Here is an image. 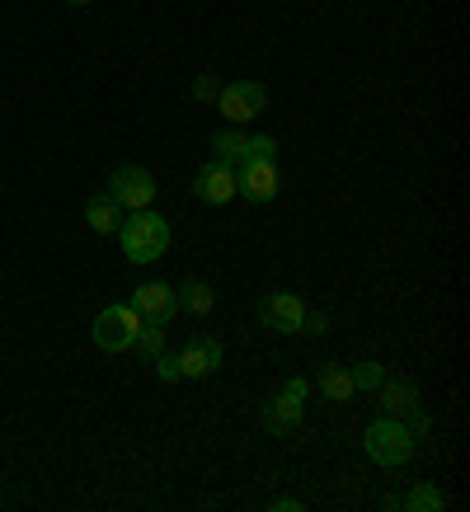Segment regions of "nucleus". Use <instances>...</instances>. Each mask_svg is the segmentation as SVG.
Returning <instances> with one entry per match:
<instances>
[{
	"mask_svg": "<svg viewBox=\"0 0 470 512\" xmlns=\"http://www.w3.org/2000/svg\"><path fill=\"white\" fill-rule=\"evenodd\" d=\"M137 329H141V315L132 306H104L94 315V343L104 353H127L137 343Z\"/></svg>",
	"mask_w": 470,
	"mask_h": 512,
	"instance_id": "3",
	"label": "nucleus"
},
{
	"mask_svg": "<svg viewBox=\"0 0 470 512\" xmlns=\"http://www.w3.org/2000/svg\"><path fill=\"white\" fill-rule=\"evenodd\" d=\"M273 512H301V498H278V503H273Z\"/></svg>",
	"mask_w": 470,
	"mask_h": 512,
	"instance_id": "22",
	"label": "nucleus"
},
{
	"mask_svg": "<svg viewBox=\"0 0 470 512\" xmlns=\"http://www.w3.org/2000/svg\"><path fill=\"white\" fill-rule=\"evenodd\" d=\"M264 104H268V90L259 85V80H231V85H221V94H217L221 118L235 123V127L250 123V118H259Z\"/></svg>",
	"mask_w": 470,
	"mask_h": 512,
	"instance_id": "4",
	"label": "nucleus"
},
{
	"mask_svg": "<svg viewBox=\"0 0 470 512\" xmlns=\"http://www.w3.org/2000/svg\"><path fill=\"white\" fill-rule=\"evenodd\" d=\"M212 151L226 165H245V160H273L278 156V141L273 137H240V132H217Z\"/></svg>",
	"mask_w": 470,
	"mask_h": 512,
	"instance_id": "9",
	"label": "nucleus"
},
{
	"mask_svg": "<svg viewBox=\"0 0 470 512\" xmlns=\"http://www.w3.org/2000/svg\"><path fill=\"white\" fill-rule=\"evenodd\" d=\"M127 306H132L141 320H156V325H165V320L179 311V292H174L170 282H146V287H137V292H132V301H127Z\"/></svg>",
	"mask_w": 470,
	"mask_h": 512,
	"instance_id": "11",
	"label": "nucleus"
},
{
	"mask_svg": "<svg viewBox=\"0 0 470 512\" xmlns=\"http://www.w3.org/2000/svg\"><path fill=\"white\" fill-rule=\"evenodd\" d=\"M179 306H184V311H193V315H207L212 306H217V292H212L207 282L188 278L184 287H179Z\"/></svg>",
	"mask_w": 470,
	"mask_h": 512,
	"instance_id": "17",
	"label": "nucleus"
},
{
	"mask_svg": "<svg viewBox=\"0 0 470 512\" xmlns=\"http://www.w3.org/2000/svg\"><path fill=\"white\" fill-rule=\"evenodd\" d=\"M193 94H198V99H207V104H217V94H221L217 76H212V71H207V76H198V85H193Z\"/></svg>",
	"mask_w": 470,
	"mask_h": 512,
	"instance_id": "21",
	"label": "nucleus"
},
{
	"mask_svg": "<svg viewBox=\"0 0 470 512\" xmlns=\"http://www.w3.org/2000/svg\"><path fill=\"white\" fill-rule=\"evenodd\" d=\"M391 508H405V512H442L447 508V494L438 484H414L405 498H391Z\"/></svg>",
	"mask_w": 470,
	"mask_h": 512,
	"instance_id": "16",
	"label": "nucleus"
},
{
	"mask_svg": "<svg viewBox=\"0 0 470 512\" xmlns=\"http://www.w3.org/2000/svg\"><path fill=\"white\" fill-rule=\"evenodd\" d=\"M381 400H386V414H405V419H414V433H428V414L419 409L414 381H381Z\"/></svg>",
	"mask_w": 470,
	"mask_h": 512,
	"instance_id": "13",
	"label": "nucleus"
},
{
	"mask_svg": "<svg viewBox=\"0 0 470 512\" xmlns=\"http://www.w3.org/2000/svg\"><path fill=\"white\" fill-rule=\"evenodd\" d=\"M193 193H198V202H212V207L231 202L235 198V165L207 160L203 170H198V179H193Z\"/></svg>",
	"mask_w": 470,
	"mask_h": 512,
	"instance_id": "12",
	"label": "nucleus"
},
{
	"mask_svg": "<svg viewBox=\"0 0 470 512\" xmlns=\"http://www.w3.org/2000/svg\"><path fill=\"white\" fill-rule=\"evenodd\" d=\"M221 357H226L221 339L203 334V339L184 343V353H179V376H184V381H203V376H212L221 367Z\"/></svg>",
	"mask_w": 470,
	"mask_h": 512,
	"instance_id": "10",
	"label": "nucleus"
},
{
	"mask_svg": "<svg viewBox=\"0 0 470 512\" xmlns=\"http://www.w3.org/2000/svg\"><path fill=\"white\" fill-rule=\"evenodd\" d=\"M315 390H320L329 404H348L353 395H358V386H353V372H348V367H339V362H329L325 372H320Z\"/></svg>",
	"mask_w": 470,
	"mask_h": 512,
	"instance_id": "14",
	"label": "nucleus"
},
{
	"mask_svg": "<svg viewBox=\"0 0 470 512\" xmlns=\"http://www.w3.org/2000/svg\"><path fill=\"white\" fill-rule=\"evenodd\" d=\"M118 240H123V254L132 264H156L160 254L170 249V221L160 217V212H151V207H141V212L123 217Z\"/></svg>",
	"mask_w": 470,
	"mask_h": 512,
	"instance_id": "1",
	"label": "nucleus"
},
{
	"mask_svg": "<svg viewBox=\"0 0 470 512\" xmlns=\"http://www.w3.org/2000/svg\"><path fill=\"white\" fill-rule=\"evenodd\" d=\"M278 188H282V174L273 160H245V165H235V198L273 202Z\"/></svg>",
	"mask_w": 470,
	"mask_h": 512,
	"instance_id": "7",
	"label": "nucleus"
},
{
	"mask_svg": "<svg viewBox=\"0 0 470 512\" xmlns=\"http://www.w3.org/2000/svg\"><path fill=\"white\" fill-rule=\"evenodd\" d=\"M85 221H90V231L109 235V231H118V226H123V207H118L109 193H99V198L85 202Z\"/></svg>",
	"mask_w": 470,
	"mask_h": 512,
	"instance_id": "15",
	"label": "nucleus"
},
{
	"mask_svg": "<svg viewBox=\"0 0 470 512\" xmlns=\"http://www.w3.org/2000/svg\"><path fill=\"white\" fill-rule=\"evenodd\" d=\"M132 348H141L146 357H156V353H165V325H156V320H141V329H137V343Z\"/></svg>",
	"mask_w": 470,
	"mask_h": 512,
	"instance_id": "18",
	"label": "nucleus"
},
{
	"mask_svg": "<svg viewBox=\"0 0 470 512\" xmlns=\"http://www.w3.org/2000/svg\"><path fill=\"white\" fill-rule=\"evenodd\" d=\"M409 456H414V433L405 428V419L386 414V419H376L367 428V461L395 470V466H405Z\"/></svg>",
	"mask_w": 470,
	"mask_h": 512,
	"instance_id": "2",
	"label": "nucleus"
},
{
	"mask_svg": "<svg viewBox=\"0 0 470 512\" xmlns=\"http://www.w3.org/2000/svg\"><path fill=\"white\" fill-rule=\"evenodd\" d=\"M160 381H179V353H156Z\"/></svg>",
	"mask_w": 470,
	"mask_h": 512,
	"instance_id": "20",
	"label": "nucleus"
},
{
	"mask_svg": "<svg viewBox=\"0 0 470 512\" xmlns=\"http://www.w3.org/2000/svg\"><path fill=\"white\" fill-rule=\"evenodd\" d=\"M306 395H311V386L292 376V381H287V386H282L278 395H273V400L264 404V428H268V433H292V428H297V423H301V409H306Z\"/></svg>",
	"mask_w": 470,
	"mask_h": 512,
	"instance_id": "6",
	"label": "nucleus"
},
{
	"mask_svg": "<svg viewBox=\"0 0 470 512\" xmlns=\"http://www.w3.org/2000/svg\"><path fill=\"white\" fill-rule=\"evenodd\" d=\"M71 5H90V0H71Z\"/></svg>",
	"mask_w": 470,
	"mask_h": 512,
	"instance_id": "23",
	"label": "nucleus"
},
{
	"mask_svg": "<svg viewBox=\"0 0 470 512\" xmlns=\"http://www.w3.org/2000/svg\"><path fill=\"white\" fill-rule=\"evenodd\" d=\"M353 372V386L358 390H381V381H386V367L381 362H358V367H348Z\"/></svg>",
	"mask_w": 470,
	"mask_h": 512,
	"instance_id": "19",
	"label": "nucleus"
},
{
	"mask_svg": "<svg viewBox=\"0 0 470 512\" xmlns=\"http://www.w3.org/2000/svg\"><path fill=\"white\" fill-rule=\"evenodd\" d=\"M259 320L273 334H301V320H306V301L297 292H268L259 301Z\"/></svg>",
	"mask_w": 470,
	"mask_h": 512,
	"instance_id": "8",
	"label": "nucleus"
},
{
	"mask_svg": "<svg viewBox=\"0 0 470 512\" xmlns=\"http://www.w3.org/2000/svg\"><path fill=\"white\" fill-rule=\"evenodd\" d=\"M109 198L118 202L123 212H141V207L156 202V179H151V170H141V165H123V170H113V179H109Z\"/></svg>",
	"mask_w": 470,
	"mask_h": 512,
	"instance_id": "5",
	"label": "nucleus"
}]
</instances>
